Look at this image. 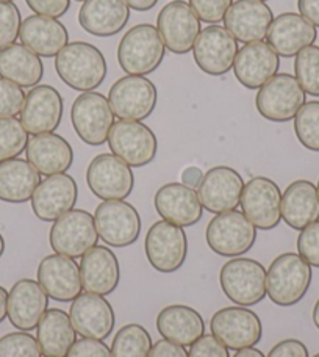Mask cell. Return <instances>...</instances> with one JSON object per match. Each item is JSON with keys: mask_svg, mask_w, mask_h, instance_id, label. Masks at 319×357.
<instances>
[{"mask_svg": "<svg viewBox=\"0 0 319 357\" xmlns=\"http://www.w3.org/2000/svg\"><path fill=\"white\" fill-rule=\"evenodd\" d=\"M86 183L102 201H124L135 187L132 168L114 154H99L86 169Z\"/></svg>", "mask_w": 319, "mask_h": 357, "instance_id": "obj_13", "label": "cell"}, {"mask_svg": "<svg viewBox=\"0 0 319 357\" xmlns=\"http://www.w3.org/2000/svg\"><path fill=\"white\" fill-rule=\"evenodd\" d=\"M5 252V238L2 237V234H0V257L3 256Z\"/></svg>", "mask_w": 319, "mask_h": 357, "instance_id": "obj_57", "label": "cell"}, {"mask_svg": "<svg viewBox=\"0 0 319 357\" xmlns=\"http://www.w3.org/2000/svg\"><path fill=\"white\" fill-rule=\"evenodd\" d=\"M313 323H315V326L319 329V299L313 307Z\"/></svg>", "mask_w": 319, "mask_h": 357, "instance_id": "obj_56", "label": "cell"}, {"mask_svg": "<svg viewBox=\"0 0 319 357\" xmlns=\"http://www.w3.org/2000/svg\"><path fill=\"white\" fill-rule=\"evenodd\" d=\"M157 213L164 221L180 227L194 226L202 220L203 207L194 188L172 182L160 187L154 197Z\"/></svg>", "mask_w": 319, "mask_h": 357, "instance_id": "obj_24", "label": "cell"}, {"mask_svg": "<svg viewBox=\"0 0 319 357\" xmlns=\"http://www.w3.org/2000/svg\"><path fill=\"white\" fill-rule=\"evenodd\" d=\"M189 357H231L228 349L215 335L203 334L189 349Z\"/></svg>", "mask_w": 319, "mask_h": 357, "instance_id": "obj_46", "label": "cell"}, {"mask_svg": "<svg viewBox=\"0 0 319 357\" xmlns=\"http://www.w3.org/2000/svg\"><path fill=\"white\" fill-rule=\"evenodd\" d=\"M157 29L166 49L177 55L191 52L202 31L201 19L183 0H172L163 6L157 17Z\"/></svg>", "mask_w": 319, "mask_h": 357, "instance_id": "obj_16", "label": "cell"}, {"mask_svg": "<svg viewBox=\"0 0 319 357\" xmlns=\"http://www.w3.org/2000/svg\"><path fill=\"white\" fill-rule=\"evenodd\" d=\"M238 41L221 25L203 29L193 47L197 68L212 77H221L233 68L238 55Z\"/></svg>", "mask_w": 319, "mask_h": 357, "instance_id": "obj_17", "label": "cell"}, {"mask_svg": "<svg viewBox=\"0 0 319 357\" xmlns=\"http://www.w3.org/2000/svg\"><path fill=\"white\" fill-rule=\"evenodd\" d=\"M158 100L157 86L144 75H125L108 93L114 116L123 121H143L154 113Z\"/></svg>", "mask_w": 319, "mask_h": 357, "instance_id": "obj_9", "label": "cell"}, {"mask_svg": "<svg viewBox=\"0 0 319 357\" xmlns=\"http://www.w3.org/2000/svg\"><path fill=\"white\" fill-rule=\"evenodd\" d=\"M27 162L42 176L65 174L74 163L72 146L56 133H41L29 139Z\"/></svg>", "mask_w": 319, "mask_h": 357, "instance_id": "obj_29", "label": "cell"}, {"mask_svg": "<svg viewBox=\"0 0 319 357\" xmlns=\"http://www.w3.org/2000/svg\"><path fill=\"white\" fill-rule=\"evenodd\" d=\"M313 357H319V353H318V354H316V356H313Z\"/></svg>", "mask_w": 319, "mask_h": 357, "instance_id": "obj_61", "label": "cell"}, {"mask_svg": "<svg viewBox=\"0 0 319 357\" xmlns=\"http://www.w3.org/2000/svg\"><path fill=\"white\" fill-rule=\"evenodd\" d=\"M63 98L59 89L50 85L31 88L21 112V123L31 135L54 133L63 119Z\"/></svg>", "mask_w": 319, "mask_h": 357, "instance_id": "obj_20", "label": "cell"}, {"mask_svg": "<svg viewBox=\"0 0 319 357\" xmlns=\"http://www.w3.org/2000/svg\"><path fill=\"white\" fill-rule=\"evenodd\" d=\"M79 187L69 174L49 176L41 181L31 196V208L41 221L54 222L75 207Z\"/></svg>", "mask_w": 319, "mask_h": 357, "instance_id": "obj_19", "label": "cell"}, {"mask_svg": "<svg viewBox=\"0 0 319 357\" xmlns=\"http://www.w3.org/2000/svg\"><path fill=\"white\" fill-rule=\"evenodd\" d=\"M280 59L267 43L246 44L238 50L233 63V74L247 89H260L279 73Z\"/></svg>", "mask_w": 319, "mask_h": 357, "instance_id": "obj_27", "label": "cell"}, {"mask_svg": "<svg viewBox=\"0 0 319 357\" xmlns=\"http://www.w3.org/2000/svg\"><path fill=\"white\" fill-rule=\"evenodd\" d=\"M21 11L13 2H0V50L15 44L21 31Z\"/></svg>", "mask_w": 319, "mask_h": 357, "instance_id": "obj_42", "label": "cell"}, {"mask_svg": "<svg viewBox=\"0 0 319 357\" xmlns=\"http://www.w3.org/2000/svg\"><path fill=\"white\" fill-rule=\"evenodd\" d=\"M80 278L85 291L93 295H111L120 280L119 260L107 246L91 248L80 262Z\"/></svg>", "mask_w": 319, "mask_h": 357, "instance_id": "obj_28", "label": "cell"}, {"mask_svg": "<svg viewBox=\"0 0 319 357\" xmlns=\"http://www.w3.org/2000/svg\"><path fill=\"white\" fill-rule=\"evenodd\" d=\"M244 181L231 167H215L203 174L199 185V199L202 207L210 213L219 215L237 210L241 202Z\"/></svg>", "mask_w": 319, "mask_h": 357, "instance_id": "obj_18", "label": "cell"}, {"mask_svg": "<svg viewBox=\"0 0 319 357\" xmlns=\"http://www.w3.org/2000/svg\"><path fill=\"white\" fill-rule=\"evenodd\" d=\"M240 206L246 218L260 231H271L282 221V193L270 177H254L244 183Z\"/></svg>", "mask_w": 319, "mask_h": 357, "instance_id": "obj_14", "label": "cell"}, {"mask_svg": "<svg viewBox=\"0 0 319 357\" xmlns=\"http://www.w3.org/2000/svg\"><path fill=\"white\" fill-rule=\"evenodd\" d=\"M157 329L163 339L182 347H191L205 333V323L196 309L183 304H172L160 310Z\"/></svg>", "mask_w": 319, "mask_h": 357, "instance_id": "obj_32", "label": "cell"}, {"mask_svg": "<svg viewBox=\"0 0 319 357\" xmlns=\"http://www.w3.org/2000/svg\"><path fill=\"white\" fill-rule=\"evenodd\" d=\"M75 333L83 339L105 340L110 337L116 323L114 310L105 296L81 293L74 299L69 310Z\"/></svg>", "mask_w": 319, "mask_h": 357, "instance_id": "obj_21", "label": "cell"}, {"mask_svg": "<svg viewBox=\"0 0 319 357\" xmlns=\"http://www.w3.org/2000/svg\"><path fill=\"white\" fill-rule=\"evenodd\" d=\"M130 19L124 0H85L79 11V22L86 33L110 38L120 33Z\"/></svg>", "mask_w": 319, "mask_h": 357, "instance_id": "obj_30", "label": "cell"}, {"mask_svg": "<svg viewBox=\"0 0 319 357\" xmlns=\"http://www.w3.org/2000/svg\"><path fill=\"white\" fill-rule=\"evenodd\" d=\"M75 2H85V0H75Z\"/></svg>", "mask_w": 319, "mask_h": 357, "instance_id": "obj_60", "label": "cell"}, {"mask_svg": "<svg viewBox=\"0 0 319 357\" xmlns=\"http://www.w3.org/2000/svg\"><path fill=\"white\" fill-rule=\"evenodd\" d=\"M146 257L158 273L180 270L188 256V237L183 227L168 221H157L150 226L144 241Z\"/></svg>", "mask_w": 319, "mask_h": 357, "instance_id": "obj_11", "label": "cell"}, {"mask_svg": "<svg viewBox=\"0 0 319 357\" xmlns=\"http://www.w3.org/2000/svg\"><path fill=\"white\" fill-rule=\"evenodd\" d=\"M41 174L22 158H11L0 163V201L24 204L31 199Z\"/></svg>", "mask_w": 319, "mask_h": 357, "instance_id": "obj_36", "label": "cell"}, {"mask_svg": "<svg viewBox=\"0 0 319 357\" xmlns=\"http://www.w3.org/2000/svg\"><path fill=\"white\" fill-rule=\"evenodd\" d=\"M149 357H189V354L185 347L163 339L152 345Z\"/></svg>", "mask_w": 319, "mask_h": 357, "instance_id": "obj_50", "label": "cell"}, {"mask_svg": "<svg viewBox=\"0 0 319 357\" xmlns=\"http://www.w3.org/2000/svg\"><path fill=\"white\" fill-rule=\"evenodd\" d=\"M311 278V266L299 254H280L266 270V295L276 305L291 307L307 295Z\"/></svg>", "mask_w": 319, "mask_h": 357, "instance_id": "obj_2", "label": "cell"}, {"mask_svg": "<svg viewBox=\"0 0 319 357\" xmlns=\"http://www.w3.org/2000/svg\"><path fill=\"white\" fill-rule=\"evenodd\" d=\"M316 27L297 13H282L274 17L266 41L279 56L291 59L302 49L313 46L316 41Z\"/></svg>", "mask_w": 319, "mask_h": 357, "instance_id": "obj_26", "label": "cell"}, {"mask_svg": "<svg viewBox=\"0 0 319 357\" xmlns=\"http://www.w3.org/2000/svg\"><path fill=\"white\" fill-rule=\"evenodd\" d=\"M55 71L65 84L80 93L94 91L107 79V60L100 50L85 41L69 43L55 56Z\"/></svg>", "mask_w": 319, "mask_h": 357, "instance_id": "obj_1", "label": "cell"}, {"mask_svg": "<svg viewBox=\"0 0 319 357\" xmlns=\"http://www.w3.org/2000/svg\"><path fill=\"white\" fill-rule=\"evenodd\" d=\"M0 2H13V0H0Z\"/></svg>", "mask_w": 319, "mask_h": 357, "instance_id": "obj_58", "label": "cell"}, {"mask_svg": "<svg viewBox=\"0 0 319 357\" xmlns=\"http://www.w3.org/2000/svg\"><path fill=\"white\" fill-rule=\"evenodd\" d=\"M25 2L36 15L54 19L65 16L71 6V0H25Z\"/></svg>", "mask_w": 319, "mask_h": 357, "instance_id": "obj_48", "label": "cell"}, {"mask_svg": "<svg viewBox=\"0 0 319 357\" xmlns=\"http://www.w3.org/2000/svg\"><path fill=\"white\" fill-rule=\"evenodd\" d=\"M27 94L21 86L0 77V118H15L22 112Z\"/></svg>", "mask_w": 319, "mask_h": 357, "instance_id": "obj_43", "label": "cell"}, {"mask_svg": "<svg viewBox=\"0 0 319 357\" xmlns=\"http://www.w3.org/2000/svg\"><path fill=\"white\" fill-rule=\"evenodd\" d=\"M36 329L38 345L46 357H66L77 342L71 318L61 309H49Z\"/></svg>", "mask_w": 319, "mask_h": 357, "instance_id": "obj_34", "label": "cell"}, {"mask_svg": "<svg viewBox=\"0 0 319 357\" xmlns=\"http://www.w3.org/2000/svg\"><path fill=\"white\" fill-rule=\"evenodd\" d=\"M316 190H318V196H319V181H318V187H316Z\"/></svg>", "mask_w": 319, "mask_h": 357, "instance_id": "obj_59", "label": "cell"}, {"mask_svg": "<svg viewBox=\"0 0 319 357\" xmlns=\"http://www.w3.org/2000/svg\"><path fill=\"white\" fill-rule=\"evenodd\" d=\"M202 178H203V173L201 171V168L197 167H189L182 173V182L189 188L199 187Z\"/></svg>", "mask_w": 319, "mask_h": 357, "instance_id": "obj_52", "label": "cell"}, {"mask_svg": "<svg viewBox=\"0 0 319 357\" xmlns=\"http://www.w3.org/2000/svg\"><path fill=\"white\" fill-rule=\"evenodd\" d=\"M295 74L305 94L319 98V47L309 46L296 55Z\"/></svg>", "mask_w": 319, "mask_h": 357, "instance_id": "obj_40", "label": "cell"}, {"mask_svg": "<svg viewBox=\"0 0 319 357\" xmlns=\"http://www.w3.org/2000/svg\"><path fill=\"white\" fill-rule=\"evenodd\" d=\"M29 132L16 118H0V163L17 158L27 149Z\"/></svg>", "mask_w": 319, "mask_h": 357, "instance_id": "obj_38", "label": "cell"}, {"mask_svg": "<svg viewBox=\"0 0 319 357\" xmlns=\"http://www.w3.org/2000/svg\"><path fill=\"white\" fill-rule=\"evenodd\" d=\"M274 21L270 6L260 0H237L224 17L226 30L235 40L244 44L258 43L266 38Z\"/></svg>", "mask_w": 319, "mask_h": 357, "instance_id": "obj_25", "label": "cell"}, {"mask_svg": "<svg viewBox=\"0 0 319 357\" xmlns=\"http://www.w3.org/2000/svg\"><path fill=\"white\" fill-rule=\"evenodd\" d=\"M267 357H309V349L301 340L286 339L279 342Z\"/></svg>", "mask_w": 319, "mask_h": 357, "instance_id": "obj_49", "label": "cell"}, {"mask_svg": "<svg viewBox=\"0 0 319 357\" xmlns=\"http://www.w3.org/2000/svg\"><path fill=\"white\" fill-rule=\"evenodd\" d=\"M210 250L222 257H240L252 250L257 241V227L249 221L244 213H219L208 222L205 232Z\"/></svg>", "mask_w": 319, "mask_h": 357, "instance_id": "obj_6", "label": "cell"}, {"mask_svg": "<svg viewBox=\"0 0 319 357\" xmlns=\"http://www.w3.org/2000/svg\"><path fill=\"white\" fill-rule=\"evenodd\" d=\"M297 251L310 266L319 268V220L302 229L297 237Z\"/></svg>", "mask_w": 319, "mask_h": 357, "instance_id": "obj_44", "label": "cell"}, {"mask_svg": "<svg viewBox=\"0 0 319 357\" xmlns=\"http://www.w3.org/2000/svg\"><path fill=\"white\" fill-rule=\"evenodd\" d=\"M233 0H189V6L207 24H218L226 17Z\"/></svg>", "mask_w": 319, "mask_h": 357, "instance_id": "obj_45", "label": "cell"}, {"mask_svg": "<svg viewBox=\"0 0 319 357\" xmlns=\"http://www.w3.org/2000/svg\"><path fill=\"white\" fill-rule=\"evenodd\" d=\"M212 334L227 349L240 351L257 345L263 337L258 315L247 307H224L216 312L210 321Z\"/></svg>", "mask_w": 319, "mask_h": 357, "instance_id": "obj_15", "label": "cell"}, {"mask_svg": "<svg viewBox=\"0 0 319 357\" xmlns=\"http://www.w3.org/2000/svg\"><path fill=\"white\" fill-rule=\"evenodd\" d=\"M8 317V291L0 285V323Z\"/></svg>", "mask_w": 319, "mask_h": 357, "instance_id": "obj_54", "label": "cell"}, {"mask_svg": "<svg viewBox=\"0 0 319 357\" xmlns=\"http://www.w3.org/2000/svg\"><path fill=\"white\" fill-rule=\"evenodd\" d=\"M233 357H265V354L260 351V349L257 348H244V349H240V351H237V354H235Z\"/></svg>", "mask_w": 319, "mask_h": 357, "instance_id": "obj_55", "label": "cell"}, {"mask_svg": "<svg viewBox=\"0 0 319 357\" xmlns=\"http://www.w3.org/2000/svg\"><path fill=\"white\" fill-rule=\"evenodd\" d=\"M99 238L111 248H125L135 243L141 234V216L125 201H104L94 212Z\"/></svg>", "mask_w": 319, "mask_h": 357, "instance_id": "obj_12", "label": "cell"}, {"mask_svg": "<svg viewBox=\"0 0 319 357\" xmlns=\"http://www.w3.org/2000/svg\"><path fill=\"white\" fill-rule=\"evenodd\" d=\"M22 46L30 49L38 56L52 59L69 44V33L65 24L54 17L33 15L29 16L19 31Z\"/></svg>", "mask_w": 319, "mask_h": 357, "instance_id": "obj_31", "label": "cell"}, {"mask_svg": "<svg viewBox=\"0 0 319 357\" xmlns=\"http://www.w3.org/2000/svg\"><path fill=\"white\" fill-rule=\"evenodd\" d=\"M38 340L29 333H11L0 339V357H41Z\"/></svg>", "mask_w": 319, "mask_h": 357, "instance_id": "obj_41", "label": "cell"}, {"mask_svg": "<svg viewBox=\"0 0 319 357\" xmlns=\"http://www.w3.org/2000/svg\"><path fill=\"white\" fill-rule=\"evenodd\" d=\"M295 132L305 149L319 152V100L305 102L295 118Z\"/></svg>", "mask_w": 319, "mask_h": 357, "instance_id": "obj_39", "label": "cell"}, {"mask_svg": "<svg viewBox=\"0 0 319 357\" xmlns=\"http://www.w3.org/2000/svg\"><path fill=\"white\" fill-rule=\"evenodd\" d=\"M166 46L157 27L139 24L123 36L118 47V61L129 75H149L160 68Z\"/></svg>", "mask_w": 319, "mask_h": 357, "instance_id": "obj_3", "label": "cell"}, {"mask_svg": "<svg viewBox=\"0 0 319 357\" xmlns=\"http://www.w3.org/2000/svg\"><path fill=\"white\" fill-rule=\"evenodd\" d=\"M297 8L301 16L319 27V0H297Z\"/></svg>", "mask_w": 319, "mask_h": 357, "instance_id": "obj_51", "label": "cell"}, {"mask_svg": "<svg viewBox=\"0 0 319 357\" xmlns=\"http://www.w3.org/2000/svg\"><path fill=\"white\" fill-rule=\"evenodd\" d=\"M307 99V94L291 74H276L258 89L255 107L272 123H288L295 119Z\"/></svg>", "mask_w": 319, "mask_h": 357, "instance_id": "obj_5", "label": "cell"}, {"mask_svg": "<svg viewBox=\"0 0 319 357\" xmlns=\"http://www.w3.org/2000/svg\"><path fill=\"white\" fill-rule=\"evenodd\" d=\"M108 146L111 152L130 168H143L155 160L158 142L150 127L141 121H118L114 123Z\"/></svg>", "mask_w": 319, "mask_h": 357, "instance_id": "obj_7", "label": "cell"}, {"mask_svg": "<svg viewBox=\"0 0 319 357\" xmlns=\"http://www.w3.org/2000/svg\"><path fill=\"white\" fill-rule=\"evenodd\" d=\"M127 6L135 11H150L152 8H155V5L158 3V0H124Z\"/></svg>", "mask_w": 319, "mask_h": 357, "instance_id": "obj_53", "label": "cell"}, {"mask_svg": "<svg viewBox=\"0 0 319 357\" xmlns=\"http://www.w3.org/2000/svg\"><path fill=\"white\" fill-rule=\"evenodd\" d=\"M38 282L49 298L60 303L74 301L83 290L80 265L61 254H50L41 260L38 266Z\"/></svg>", "mask_w": 319, "mask_h": 357, "instance_id": "obj_22", "label": "cell"}, {"mask_svg": "<svg viewBox=\"0 0 319 357\" xmlns=\"http://www.w3.org/2000/svg\"><path fill=\"white\" fill-rule=\"evenodd\" d=\"M152 337L141 324H125L114 335L111 357H149Z\"/></svg>", "mask_w": 319, "mask_h": 357, "instance_id": "obj_37", "label": "cell"}, {"mask_svg": "<svg viewBox=\"0 0 319 357\" xmlns=\"http://www.w3.org/2000/svg\"><path fill=\"white\" fill-rule=\"evenodd\" d=\"M71 121L75 133L85 144L102 146L114 124V113L104 94L88 91L74 100Z\"/></svg>", "mask_w": 319, "mask_h": 357, "instance_id": "obj_10", "label": "cell"}, {"mask_svg": "<svg viewBox=\"0 0 319 357\" xmlns=\"http://www.w3.org/2000/svg\"><path fill=\"white\" fill-rule=\"evenodd\" d=\"M260 2H266V0H260Z\"/></svg>", "mask_w": 319, "mask_h": 357, "instance_id": "obj_62", "label": "cell"}, {"mask_svg": "<svg viewBox=\"0 0 319 357\" xmlns=\"http://www.w3.org/2000/svg\"><path fill=\"white\" fill-rule=\"evenodd\" d=\"M0 77L21 88H35L44 77V65L35 52L15 43L0 50Z\"/></svg>", "mask_w": 319, "mask_h": 357, "instance_id": "obj_35", "label": "cell"}, {"mask_svg": "<svg viewBox=\"0 0 319 357\" xmlns=\"http://www.w3.org/2000/svg\"><path fill=\"white\" fill-rule=\"evenodd\" d=\"M219 284L232 303L251 307L266 296V268L254 259L235 257L222 265Z\"/></svg>", "mask_w": 319, "mask_h": 357, "instance_id": "obj_4", "label": "cell"}, {"mask_svg": "<svg viewBox=\"0 0 319 357\" xmlns=\"http://www.w3.org/2000/svg\"><path fill=\"white\" fill-rule=\"evenodd\" d=\"M66 357H111V349L102 340L81 339L74 343Z\"/></svg>", "mask_w": 319, "mask_h": 357, "instance_id": "obj_47", "label": "cell"}, {"mask_svg": "<svg viewBox=\"0 0 319 357\" xmlns=\"http://www.w3.org/2000/svg\"><path fill=\"white\" fill-rule=\"evenodd\" d=\"M49 295L38 280L21 279L8 293V318L19 331L30 333L38 328L47 312Z\"/></svg>", "mask_w": 319, "mask_h": 357, "instance_id": "obj_23", "label": "cell"}, {"mask_svg": "<svg viewBox=\"0 0 319 357\" xmlns=\"http://www.w3.org/2000/svg\"><path fill=\"white\" fill-rule=\"evenodd\" d=\"M99 234L95 229L94 215L85 210L72 208L54 221L50 229L49 241L55 254L77 259L98 245Z\"/></svg>", "mask_w": 319, "mask_h": 357, "instance_id": "obj_8", "label": "cell"}, {"mask_svg": "<svg viewBox=\"0 0 319 357\" xmlns=\"http://www.w3.org/2000/svg\"><path fill=\"white\" fill-rule=\"evenodd\" d=\"M282 220L295 231H302L319 220V196L310 181H295L282 195Z\"/></svg>", "mask_w": 319, "mask_h": 357, "instance_id": "obj_33", "label": "cell"}]
</instances>
